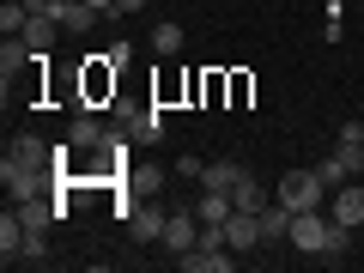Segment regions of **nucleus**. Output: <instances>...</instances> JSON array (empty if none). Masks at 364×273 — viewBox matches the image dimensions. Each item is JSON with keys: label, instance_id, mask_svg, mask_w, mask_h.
Segmentation results:
<instances>
[{"label": "nucleus", "instance_id": "1", "mask_svg": "<svg viewBox=\"0 0 364 273\" xmlns=\"http://www.w3.org/2000/svg\"><path fill=\"white\" fill-rule=\"evenodd\" d=\"M273 200H279V207H291V213L328 207V182L316 176V164H310V170H286V176H279V188H273Z\"/></svg>", "mask_w": 364, "mask_h": 273}, {"label": "nucleus", "instance_id": "2", "mask_svg": "<svg viewBox=\"0 0 364 273\" xmlns=\"http://www.w3.org/2000/svg\"><path fill=\"white\" fill-rule=\"evenodd\" d=\"M67 170L61 164H18V158H0V182H6V195L13 200H31V195H43L49 182H61Z\"/></svg>", "mask_w": 364, "mask_h": 273}, {"label": "nucleus", "instance_id": "3", "mask_svg": "<svg viewBox=\"0 0 364 273\" xmlns=\"http://www.w3.org/2000/svg\"><path fill=\"white\" fill-rule=\"evenodd\" d=\"M328 231H334V219H328L322 207H310V213H291V231H286V243L298 249V255H322Z\"/></svg>", "mask_w": 364, "mask_h": 273}, {"label": "nucleus", "instance_id": "4", "mask_svg": "<svg viewBox=\"0 0 364 273\" xmlns=\"http://www.w3.org/2000/svg\"><path fill=\"white\" fill-rule=\"evenodd\" d=\"M328 219L358 231V225H364V182H340L334 195H328Z\"/></svg>", "mask_w": 364, "mask_h": 273}, {"label": "nucleus", "instance_id": "5", "mask_svg": "<svg viewBox=\"0 0 364 273\" xmlns=\"http://www.w3.org/2000/svg\"><path fill=\"white\" fill-rule=\"evenodd\" d=\"M195 237H200V213L188 207V213H170V219H164V237H158V243H164L170 255H188Z\"/></svg>", "mask_w": 364, "mask_h": 273}, {"label": "nucleus", "instance_id": "6", "mask_svg": "<svg viewBox=\"0 0 364 273\" xmlns=\"http://www.w3.org/2000/svg\"><path fill=\"white\" fill-rule=\"evenodd\" d=\"M122 140H158L164 134V109H116Z\"/></svg>", "mask_w": 364, "mask_h": 273}, {"label": "nucleus", "instance_id": "7", "mask_svg": "<svg viewBox=\"0 0 364 273\" xmlns=\"http://www.w3.org/2000/svg\"><path fill=\"white\" fill-rule=\"evenodd\" d=\"M104 140H109V128L91 116V109H79L73 128H67V146H73V152H104Z\"/></svg>", "mask_w": 364, "mask_h": 273}, {"label": "nucleus", "instance_id": "8", "mask_svg": "<svg viewBox=\"0 0 364 273\" xmlns=\"http://www.w3.org/2000/svg\"><path fill=\"white\" fill-rule=\"evenodd\" d=\"M164 219H170L164 207H152V200H140V207L128 213V237H134V243H158V237H164Z\"/></svg>", "mask_w": 364, "mask_h": 273}, {"label": "nucleus", "instance_id": "9", "mask_svg": "<svg viewBox=\"0 0 364 273\" xmlns=\"http://www.w3.org/2000/svg\"><path fill=\"white\" fill-rule=\"evenodd\" d=\"M176 267L182 273H231L237 255L231 249H188V255H176Z\"/></svg>", "mask_w": 364, "mask_h": 273}, {"label": "nucleus", "instance_id": "10", "mask_svg": "<svg viewBox=\"0 0 364 273\" xmlns=\"http://www.w3.org/2000/svg\"><path fill=\"white\" fill-rule=\"evenodd\" d=\"M55 31H61V18H55V13H31L18 37H25L31 49H37V55H49V49H55Z\"/></svg>", "mask_w": 364, "mask_h": 273}, {"label": "nucleus", "instance_id": "11", "mask_svg": "<svg viewBox=\"0 0 364 273\" xmlns=\"http://www.w3.org/2000/svg\"><path fill=\"white\" fill-rule=\"evenodd\" d=\"M25 219H18V213L13 207H6V213H0V261H6V267H13V261H18V249H25Z\"/></svg>", "mask_w": 364, "mask_h": 273}, {"label": "nucleus", "instance_id": "12", "mask_svg": "<svg viewBox=\"0 0 364 273\" xmlns=\"http://www.w3.org/2000/svg\"><path fill=\"white\" fill-rule=\"evenodd\" d=\"M237 182H243V164H231V158H207V170H200V188H219V195H231Z\"/></svg>", "mask_w": 364, "mask_h": 273}, {"label": "nucleus", "instance_id": "13", "mask_svg": "<svg viewBox=\"0 0 364 273\" xmlns=\"http://www.w3.org/2000/svg\"><path fill=\"white\" fill-rule=\"evenodd\" d=\"M255 219H261V243H286V231H291V207L267 200V207H261Z\"/></svg>", "mask_w": 364, "mask_h": 273}, {"label": "nucleus", "instance_id": "14", "mask_svg": "<svg viewBox=\"0 0 364 273\" xmlns=\"http://www.w3.org/2000/svg\"><path fill=\"white\" fill-rule=\"evenodd\" d=\"M55 18H61V31L85 37V31L97 25V6H85V0H61V6H55Z\"/></svg>", "mask_w": 364, "mask_h": 273}, {"label": "nucleus", "instance_id": "15", "mask_svg": "<svg viewBox=\"0 0 364 273\" xmlns=\"http://www.w3.org/2000/svg\"><path fill=\"white\" fill-rule=\"evenodd\" d=\"M6 158H18V164H55V146L37 140V134H18V140L6 146Z\"/></svg>", "mask_w": 364, "mask_h": 273}, {"label": "nucleus", "instance_id": "16", "mask_svg": "<svg viewBox=\"0 0 364 273\" xmlns=\"http://www.w3.org/2000/svg\"><path fill=\"white\" fill-rule=\"evenodd\" d=\"M195 213H200V225H225V219L237 213V200H231V195H219V188H207V195L195 200Z\"/></svg>", "mask_w": 364, "mask_h": 273}, {"label": "nucleus", "instance_id": "17", "mask_svg": "<svg viewBox=\"0 0 364 273\" xmlns=\"http://www.w3.org/2000/svg\"><path fill=\"white\" fill-rule=\"evenodd\" d=\"M231 200H237V213H261V207H267V195H261V182L249 176V170H243V182L231 188Z\"/></svg>", "mask_w": 364, "mask_h": 273}, {"label": "nucleus", "instance_id": "18", "mask_svg": "<svg viewBox=\"0 0 364 273\" xmlns=\"http://www.w3.org/2000/svg\"><path fill=\"white\" fill-rule=\"evenodd\" d=\"M152 49L158 55H182V25H176V18H158V25H152Z\"/></svg>", "mask_w": 364, "mask_h": 273}, {"label": "nucleus", "instance_id": "19", "mask_svg": "<svg viewBox=\"0 0 364 273\" xmlns=\"http://www.w3.org/2000/svg\"><path fill=\"white\" fill-rule=\"evenodd\" d=\"M316 176H322V182H328V195H334L340 182H352V170H346V158L334 152V158H322V164H316Z\"/></svg>", "mask_w": 364, "mask_h": 273}, {"label": "nucleus", "instance_id": "20", "mask_svg": "<svg viewBox=\"0 0 364 273\" xmlns=\"http://www.w3.org/2000/svg\"><path fill=\"white\" fill-rule=\"evenodd\" d=\"M43 261H49V243H43V231H31V237H25V249H18V261H13V267H43Z\"/></svg>", "mask_w": 364, "mask_h": 273}, {"label": "nucleus", "instance_id": "21", "mask_svg": "<svg viewBox=\"0 0 364 273\" xmlns=\"http://www.w3.org/2000/svg\"><path fill=\"white\" fill-rule=\"evenodd\" d=\"M352 249V225H334V231H328V243H322V261H340Z\"/></svg>", "mask_w": 364, "mask_h": 273}, {"label": "nucleus", "instance_id": "22", "mask_svg": "<svg viewBox=\"0 0 364 273\" xmlns=\"http://www.w3.org/2000/svg\"><path fill=\"white\" fill-rule=\"evenodd\" d=\"M25 6H18V0H6V6H0V31H6V37H18V31H25Z\"/></svg>", "mask_w": 364, "mask_h": 273}, {"label": "nucleus", "instance_id": "23", "mask_svg": "<svg viewBox=\"0 0 364 273\" xmlns=\"http://www.w3.org/2000/svg\"><path fill=\"white\" fill-rule=\"evenodd\" d=\"M340 158H346V170H352V182H364V146H334Z\"/></svg>", "mask_w": 364, "mask_h": 273}, {"label": "nucleus", "instance_id": "24", "mask_svg": "<svg viewBox=\"0 0 364 273\" xmlns=\"http://www.w3.org/2000/svg\"><path fill=\"white\" fill-rule=\"evenodd\" d=\"M128 13H146V0H116V18H128Z\"/></svg>", "mask_w": 364, "mask_h": 273}, {"label": "nucleus", "instance_id": "25", "mask_svg": "<svg viewBox=\"0 0 364 273\" xmlns=\"http://www.w3.org/2000/svg\"><path fill=\"white\" fill-rule=\"evenodd\" d=\"M85 6H97V13H109V18H116V0H85Z\"/></svg>", "mask_w": 364, "mask_h": 273}, {"label": "nucleus", "instance_id": "26", "mask_svg": "<svg viewBox=\"0 0 364 273\" xmlns=\"http://www.w3.org/2000/svg\"><path fill=\"white\" fill-rule=\"evenodd\" d=\"M55 6H61V0H55Z\"/></svg>", "mask_w": 364, "mask_h": 273}]
</instances>
